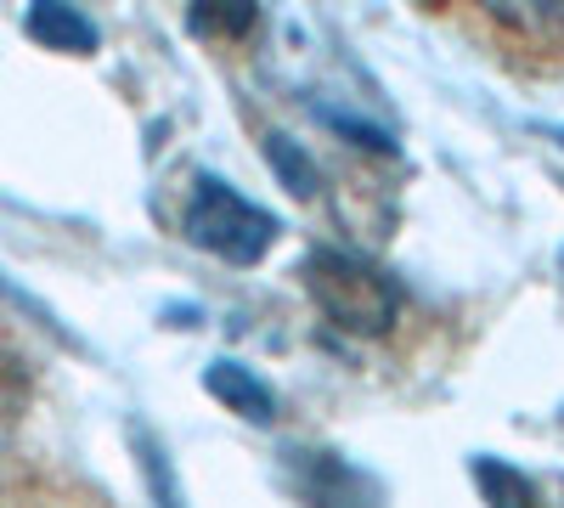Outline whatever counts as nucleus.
Wrapping results in <instances>:
<instances>
[{"label":"nucleus","mask_w":564,"mask_h":508,"mask_svg":"<svg viewBox=\"0 0 564 508\" xmlns=\"http://www.w3.org/2000/svg\"><path fill=\"white\" fill-rule=\"evenodd\" d=\"M305 289H311L316 311L345 334H384L401 316V289L350 249H311L305 255Z\"/></svg>","instance_id":"f257e3e1"},{"label":"nucleus","mask_w":564,"mask_h":508,"mask_svg":"<svg viewBox=\"0 0 564 508\" xmlns=\"http://www.w3.org/2000/svg\"><path fill=\"white\" fill-rule=\"evenodd\" d=\"M181 233H186V244H198L215 260L254 266L276 244V220L260 204H249L231 181L198 175L193 193H186V209H181Z\"/></svg>","instance_id":"f03ea898"},{"label":"nucleus","mask_w":564,"mask_h":508,"mask_svg":"<svg viewBox=\"0 0 564 508\" xmlns=\"http://www.w3.org/2000/svg\"><path fill=\"white\" fill-rule=\"evenodd\" d=\"M204 390L215 401H226V412H238V419H249V424H271L276 419V390L254 374V367L231 361V356L204 367Z\"/></svg>","instance_id":"7ed1b4c3"},{"label":"nucleus","mask_w":564,"mask_h":508,"mask_svg":"<svg viewBox=\"0 0 564 508\" xmlns=\"http://www.w3.org/2000/svg\"><path fill=\"white\" fill-rule=\"evenodd\" d=\"M23 29L45 45V52H97V23H90L79 7H29Z\"/></svg>","instance_id":"20e7f679"},{"label":"nucleus","mask_w":564,"mask_h":508,"mask_svg":"<svg viewBox=\"0 0 564 508\" xmlns=\"http://www.w3.org/2000/svg\"><path fill=\"white\" fill-rule=\"evenodd\" d=\"M475 480H480V491L491 497V508H531V502H536L531 480H525L520 469L497 464V457H480V464H475Z\"/></svg>","instance_id":"39448f33"},{"label":"nucleus","mask_w":564,"mask_h":508,"mask_svg":"<svg viewBox=\"0 0 564 508\" xmlns=\"http://www.w3.org/2000/svg\"><path fill=\"white\" fill-rule=\"evenodd\" d=\"M265 164L282 175V187H289L294 198L316 193V164L300 153V142H289V136H265Z\"/></svg>","instance_id":"423d86ee"},{"label":"nucleus","mask_w":564,"mask_h":508,"mask_svg":"<svg viewBox=\"0 0 564 508\" xmlns=\"http://www.w3.org/2000/svg\"><path fill=\"white\" fill-rule=\"evenodd\" d=\"M186 23H193L198 34H243V29H254L260 23V12L254 7H231V12H209V7H193V18H186Z\"/></svg>","instance_id":"0eeeda50"},{"label":"nucleus","mask_w":564,"mask_h":508,"mask_svg":"<svg viewBox=\"0 0 564 508\" xmlns=\"http://www.w3.org/2000/svg\"><path fill=\"white\" fill-rule=\"evenodd\" d=\"M558 142H564V130H558Z\"/></svg>","instance_id":"6e6552de"}]
</instances>
